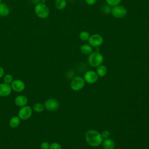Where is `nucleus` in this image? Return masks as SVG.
Wrapping results in <instances>:
<instances>
[{
  "instance_id": "nucleus-1",
  "label": "nucleus",
  "mask_w": 149,
  "mask_h": 149,
  "mask_svg": "<svg viewBox=\"0 0 149 149\" xmlns=\"http://www.w3.org/2000/svg\"><path fill=\"white\" fill-rule=\"evenodd\" d=\"M85 139L87 143L91 147H97L103 141L101 134L95 130H88L85 134Z\"/></svg>"
},
{
  "instance_id": "nucleus-2",
  "label": "nucleus",
  "mask_w": 149,
  "mask_h": 149,
  "mask_svg": "<svg viewBox=\"0 0 149 149\" xmlns=\"http://www.w3.org/2000/svg\"><path fill=\"white\" fill-rule=\"evenodd\" d=\"M34 13L38 17L45 19L48 17L49 15V9L45 3L40 2L36 5L34 7Z\"/></svg>"
},
{
  "instance_id": "nucleus-3",
  "label": "nucleus",
  "mask_w": 149,
  "mask_h": 149,
  "mask_svg": "<svg viewBox=\"0 0 149 149\" xmlns=\"http://www.w3.org/2000/svg\"><path fill=\"white\" fill-rule=\"evenodd\" d=\"M104 61L102 55L99 52H92L89 54L88 57V62L93 67H98L101 65Z\"/></svg>"
},
{
  "instance_id": "nucleus-4",
  "label": "nucleus",
  "mask_w": 149,
  "mask_h": 149,
  "mask_svg": "<svg viewBox=\"0 0 149 149\" xmlns=\"http://www.w3.org/2000/svg\"><path fill=\"white\" fill-rule=\"evenodd\" d=\"M111 13L112 15L115 18L121 19L126 15L127 9L123 6L118 5L116 6H113L111 8Z\"/></svg>"
},
{
  "instance_id": "nucleus-5",
  "label": "nucleus",
  "mask_w": 149,
  "mask_h": 149,
  "mask_svg": "<svg viewBox=\"0 0 149 149\" xmlns=\"http://www.w3.org/2000/svg\"><path fill=\"white\" fill-rule=\"evenodd\" d=\"M85 80L80 76L74 77L70 83L71 88L75 91H79L82 89L85 85Z\"/></svg>"
},
{
  "instance_id": "nucleus-6",
  "label": "nucleus",
  "mask_w": 149,
  "mask_h": 149,
  "mask_svg": "<svg viewBox=\"0 0 149 149\" xmlns=\"http://www.w3.org/2000/svg\"><path fill=\"white\" fill-rule=\"evenodd\" d=\"M32 113V108L30 106L25 105L21 107V108L19 110L18 116L20 118V119L27 120L31 116Z\"/></svg>"
},
{
  "instance_id": "nucleus-7",
  "label": "nucleus",
  "mask_w": 149,
  "mask_h": 149,
  "mask_svg": "<svg viewBox=\"0 0 149 149\" xmlns=\"http://www.w3.org/2000/svg\"><path fill=\"white\" fill-rule=\"evenodd\" d=\"M103 38L102 37L98 34H94L90 36L88 42L91 47H99L103 43Z\"/></svg>"
},
{
  "instance_id": "nucleus-8",
  "label": "nucleus",
  "mask_w": 149,
  "mask_h": 149,
  "mask_svg": "<svg viewBox=\"0 0 149 149\" xmlns=\"http://www.w3.org/2000/svg\"><path fill=\"white\" fill-rule=\"evenodd\" d=\"M45 109L48 111H55L59 107V103L57 100L54 98L47 100L44 104Z\"/></svg>"
},
{
  "instance_id": "nucleus-9",
  "label": "nucleus",
  "mask_w": 149,
  "mask_h": 149,
  "mask_svg": "<svg viewBox=\"0 0 149 149\" xmlns=\"http://www.w3.org/2000/svg\"><path fill=\"white\" fill-rule=\"evenodd\" d=\"M98 76L97 73L94 70H88L86 72L84 75V79L85 81L89 84H93L97 81Z\"/></svg>"
},
{
  "instance_id": "nucleus-10",
  "label": "nucleus",
  "mask_w": 149,
  "mask_h": 149,
  "mask_svg": "<svg viewBox=\"0 0 149 149\" xmlns=\"http://www.w3.org/2000/svg\"><path fill=\"white\" fill-rule=\"evenodd\" d=\"M10 84L12 90L17 93L23 91L25 88L24 83L22 80L19 79H16L13 80Z\"/></svg>"
},
{
  "instance_id": "nucleus-11",
  "label": "nucleus",
  "mask_w": 149,
  "mask_h": 149,
  "mask_svg": "<svg viewBox=\"0 0 149 149\" xmlns=\"http://www.w3.org/2000/svg\"><path fill=\"white\" fill-rule=\"evenodd\" d=\"M12 88L9 84L5 83L0 84V96L7 97L11 93Z\"/></svg>"
},
{
  "instance_id": "nucleus-12",
  "label": "nucleus",
  "mask_w": 149,
  "mask_h": 149,
  "mask_svg": "<svg viewBox=\"0 0 149 149\" xmlns=\"http://www.w3.org/2000/svg\"><path fill=\"white\" fill-rule=\"evenodd\" d=\"M15 102L17 106L22 107L27 105V104L28 102V99L24 95H17L15 98Z\"/></svg>"
},
{
  "instance_id": "nucleus-13",
  "label": "nucleus",
  "mask_w": 149,
  "mask_h": 149,
  "mask_svg": "<svg viewBox=\"0 0 149 149\" xmlns=\"http://www.w3.org/2000/svg\"><path fill=\"white\" fill-rule=\"evenodd\" d=\"M10 13V9L9 6L5 3H0V16L5 17L9 15Z\"/></svg>"
},
{
  "instance_id": "nucleus-14",
  "label": "nucleus",
  "mask_w": 149,
  "mask_h": 149,
  "mask_svg": "<svg viewBox=\"0 0 149 149\" xmlns=\"http://www.w3.org/2000/svg\"><path fill=\"white\" fill-rule=\"evenodd\" d=\"M102 146L104 149H113L115 146V142L111 139H105L102 141Z\"/></svg>"
},
{
  "instance_id": "nucleus-15",
  "label": "nucleus",
  "mask_w": 149,
  "mask_h": 149,
  "mask_svg": "<svg viewBox=\"0 0 149 149\" xmlns=\"http://www.w3.org/2000/svg\"><path fill=\"white\" fill-rule=\"evenodd\" d=\"M80 51L84 55H89L92 52H93V47H91L88 44H84L81 46Z\"/></svg>"
},
{
  "instance_id": "nucleus-16",
  "label": "nucleus",
  "mask_w": 149,
  "mask_h": 149,
  "mask_svg": "<svg viewBox=\"0 0 149 149\" xmlns=\"http://www.w3.org/2000/svg\"><path fill=\"white\" fill-rule=\"evenodd\" d=\"M9 124L12 128H16L20 124V118L17 116L12 117L9 120Z\"/></svg>"
},
{
  "instance_id": "nucleus-17",
  "label": "nucleus",
  "mask_w": 149,
  "mask_h": 149,
  "mask_svg": "<svg viewBox=\"0 0 149 149\" xmlns=\"http://www.w3.org/2000/svg\"><path fill=\"white\" fill-rule=\"evenodd\" d=\"M67 5V0H55V6L58 10H63L65 8Z\"/></svg>"
},
{
  "instance_id": "nucleus-18",
  "label": "nucleus",
  "mask_w": 149,
  "mask_h": 149,
  "mask_svg": "<svg viewBox=\"0 0 149 149\" xmlns=\"http://www.w3.org/2000/svg\"><path fill=\"white\" fill-rule=\"evenodd\" d=\"M107 72V68L104 65H100L97 67V70H96V73H97L98 76L100 77H103L104 76Z\"/></svg>"
},
{
  "instance_id": "nucleus-19",
  "label": "nucleus",
  "mask_w": 149,
  "mask_h": 149,
  "mask_svg": "<svg viewBox=\"0 0 149 149\" xmlns=\"http://www.w3.org/2000/svg\"><path fill=\"white\" fill-rule=\"evenodd\" d=\"M33 110L37 112V113H41L44 111L45 109V107L44 104L40 103V102H37L34 104L33 105Z\"/></svg>"
},
{
  "instance_id": "nucleus-20",
  "label": "nucleus",
  "mask_w": 149,
  "mask_h": 149,
  "mask_svg": "<svg viewBox=\"0 0 149 149\" xmlns=\"http://www.w3.org/2000/svg\"><path fill=\"white\" fill-rule=\"evenodd\" d=\"M90 36V35L89 33L87 31H82L79 34L80 39L84 41H88Z\"/></svg>"
},
{
  "instance_id": "nucleus-21",
  "label": "nucleus",
  "mask_w": 149,
  "mask_h": 149,
  "mask_svg": "<svg viewBox=\"0 0 149 149\" xmlns=\"http://www.w3.org/2000/svg\"><path fill=\"white\" fill-rule=\"evenodd\" d=\"M107 3L110 6H115L118 5H119L122 0H105Z\"/></svg>"
},
{
  "instance_id": "nucleus-22",
  "label": "nucleus",
  "mask_w": 149,
  "mask_h": 149,
  "mask_svg": "<svg viewBox=\"0 0 149 149\" xmlns=\"http://www.w3.org/2000/svg\"><path fill=\"white\" fill-rule=\"evenodd\" d=\"M111 8L109 5H104L102 7H101V11L104 14H109L111 12Z\"/></svg>"
},
{
  "instance_id": "nucleus-23",
  "label": "nucleus",
  "mask_w": 149,
  "mask_h": 149,
  "mask_svg": "<svg viewBox=\"0 0 149 149\" xmlns=\"http://www.w3.org/2000/svg\"><path fill=\"white\" fill-rule=\"evenodd\" d=\"M13 80V76L10 74H7L3 76V81L5 83L10 84Z\"/></svg>"
},
{
  "instance_id": "nucleus-24",
  "label": "nucleus",
  "mask_w": 149,
  "mask_h": 149,
  "mask_svg": "<svg viewBox=\"0 0 149 149\" xmlns=\"http://www.w3.org/2000/svg\"><path fill=\"white\" fill-rule=\"evenodd\" d=\"M49 149H62V146L58 143L54 142L50 144Z\"/></svg>"
},
{
  "instance_id": "nucleus-25",
  "label": "nucleus",
  "mask_w": 149,
  "mask_h": 149,
  "mask_svg": "<svg viewBox=\"0 0 149 149\" xmlns=\"http://www.w3.org/2000/svg\"><path fill=\"white\" fill-rule=\"evenodd\" d=\"M50 144L47 141H43L40 144V148L41 149H49Z\"/></svg>"
},
{
  "instance_id": "nucleus-26",
  "label": "nucleus",
  "mask_w": 149,
  "mask_h": 149,
  "mask_svg": "<svg viewBox=\"0 0 149 149\" xmlns=\"http://www.w3.org/2000/svg\"><path fill=\"white\" fill-rule=\"evenodd\" d=\"M101 136L102 138H104L105 139H108L110 136V133L108 130H104L101 133Z\"/></svg>"
},
{
  "instance_id": "nucleus-27",
  "label": "nucleus",
  "mask_w": 149,
  "mask_h": 149,
  "mask_svg": "<svg viewBox=\"0 0 149 149\" xmlns=\"http://www.w3.org/2000/svg\"><path fill=\"white\" fill-rule=\"evenodd\" d=\"M85 1L88 5H93L96 3L97 0H85Z\"/></svg>"
},
{
  "instance_id": "nucleus-28",
  "label": "nucleus",
  "mask_w": 149,
  "mask_h": 149,
  "mask_svg": "<svg viewBox=\"0 0 149 149\" xmlns=\"http://www.w3.org/2000/svg\"><path fill=\"white\" fill-rule=\"evenodd\" d=\"M4 75V69L2 67L0 66V78L3 77Z\"/></svg>"
},
{
  "instance_id": "nucleus-29",
  "label": "nucleus",
  "mask_w": 149,
  "mask_h": 149,
  "mask_svg": "<svg viewBox=\"0 0 149 149\" xmlns=\"http://www.w3.org/2000/svg\"><path fill=\"white\" fill-rule=\"evenodd\" d=\"M67 1H73V0H67Z\"/></svg>"
},
{
  "instance_id": "nucleus-30",
  "label": "nucleus",
  "mask_w": 149,
  "mask_h": 149,
  "mask_svg": "<svg viewBox=\"0 0 149 149\" xmlns=\"http://www.w3.org/2000/svg\"><path fill=\"white\" fill-rule=\"evenodd\" d=\"M1 2H2V0H0V3H1Z\"/></svg>"
}]
</instances>
